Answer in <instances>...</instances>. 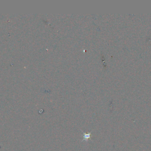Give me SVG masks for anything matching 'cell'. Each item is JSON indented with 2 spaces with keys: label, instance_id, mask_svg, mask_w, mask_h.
I'll use <instances>...</instances> for the list:
<instances>
[{
  "label": "cell",
  "instance_id": "obj_1",
  "mask_svg": "<svg viewBox=\"0 0 151 151\" xmlns=\"http://www.w3.org/2000/svg\"><path fill=\"white\" fill-rule=\"evenodd\" d=\"M84 137H83V141L84 140H87L90 137V133H84Z\"/></svg>",
  "mask_w": 151,
  "mask_h": 151
}]
</instances>
